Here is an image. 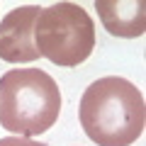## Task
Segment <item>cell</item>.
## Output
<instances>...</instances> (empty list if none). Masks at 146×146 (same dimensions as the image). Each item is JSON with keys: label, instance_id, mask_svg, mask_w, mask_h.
I'll return each instance as SVG.
<instances>
[{"label": "cell", "instance_id": "obj_1", "mask_svg": "<svg viewBox=\"0 0 146 146\" xmlns=\"http://www.w3.org/2000/svg\"><path fill=\"white\" fill-rule=\"evenodd\" d=\"M78 115L88 139L98 146H131L144 131L146 105L134 83L105 76L85 88Z\"/></svg>", "mask_w": 146, "mask_h": 146}, {"label": "cell", "instance_id": "obj_3", "mask_svg": "<svg viewBox=\"0 0 146 146\" xmlns=\"http://www.w3.org/2000/svg\"><path fill=\"white\" fill-rule=\"evenodd\" d=\"M34 44L56 66H78L95 49V22L76 3H54L36 17Z\"/></svg>", "mask_w": 146, "mask_h": 146}, {"label": "cell", "instance_id": "obj_4", "mask_svg": "<svg viewBox=\"0 0 146 146\" xmlns=\"http://www.w3.org/2000/svg\"><path fill=\"white\" fill-rule=\"evenodd\" d=\"M42 7L22 5L10 10L0 22V58L7 63H29L39 58L34 44V25Z\"/></svg>", "mask_w": 146, "mask_h": 146}, {"label": "cell", "instance_id": "obj_2", "mask_svg": "<svg viewBox=\"0 0 146 146\" xmlns=\"http://www.w3.org/2000/svg\"><path fill=\"white\" fill-rule=\"evenodd\" d=\"M61 93L42 68H12L0 78V127L20 136H39L56 124Z\"/></svg>", "mask_w": 146, "mask_h": 146}, {"label": "cell", "instance_id": "obj_5", "mask_svg": "<svg viewBox=\"0 0 146 146\" xmlns=\"http://www.w3.org/2000/svg\"><path fill=\"white\" fill-rule=\"evenodd\" d=\"M98 15L112 36L134 39L146 32V3L144 0H95Z\"/></svg>", "mask_w": 146, "mask_h": 146}, {"label": "cell", "instance_id": "obj_6", "mask_svg": "<svg viewBox=\"0 0 146 146\" xmlns=\"http://www.w3.org/2000/svg\"><path fill=\"white\" fill-rule=\"evenodd\" d=\"M0 146H46V144L27 139V136H7V139H0Z\"/></svg>", "mask_w": 146, "mask_h": 146}]
</instances>
